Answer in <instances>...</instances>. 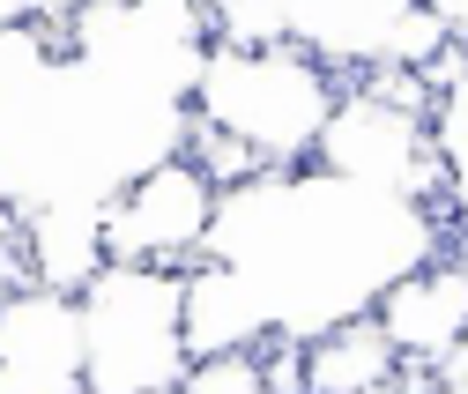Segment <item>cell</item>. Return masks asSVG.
<instances>
[{"instance_id": "1", "label": "cell", "mask_w": 468, "mask_h": 394, "mask_svg": "<svg viewBox=\"0 0 468 394\" xmlns=\"http://www.w3.org/2000/svg\"><path fill=\"white\" fill-rule=\"evenodd\" d=\"M439 216L417 194L335 179L320 164H282V172H253L246 186L216 194L208 246L230 261L246 283L268 298L275 335H305L365 313L409 261L439 253Z\"/></svg>"}, {"instance_id": "2", "label": "cell", "mask_w": 468, "mask_h": 394, "mask_svg": "<svg viewBox=\"0 0 468 394\" xmlns=\"http://www.w3.org/2000/svg\"><path fill=\"white\" fill-rule=\"evenodd\" d=\"M342 97V75L320 68L298 45H201L186 112L230 142H246L268 172L282 164H313V142Z\"/></svg>"}, {"instance_id": "3", "label": "cell", "mask_w": 468, "mask_h": 394, "mask_svg": "<svg viewBox=\"0 0 468 394\" xmlns=\"http://www.w3.org/2000/svg\"><path fill=\"white\" fill-rule=\"evenodd\" d=\"M82 394H179L186 372V268L104 261L75 291Z\"/></svg>"}, {"instance_id": "4", "label": "cell", "mask_w": 468, "mask_h": 394, "mask_svg": "<svg viewBox=\"0 0 468 394\" xmlns=\"http://www.w3.org/2000/svg\"><path fill=\"white\" fill-rule=\"evenodd\" d=\"M216 223V179L194 156H156L127 186L104 194V253L112 261H156V268H186L208 246Z\"/></svg>"}, {"instance_id": "5", "label": "cell", "mask_w": 468, "mask_h": 394, "mask_svg": "<svg viewBox=\"0 0 468 394\" xmlns=\"http://www.w3.org/2000/svg\"><path fill=\"white\" fill-rule=\"evenodd\" d=\"M0 394H82V305L75 291H0Z\"/></svg>"}, {"instance_id": "6", "label": "cell", "mask_w": 468, "mask_h": 394, "mask_svg": "<svg viewBox=\"0 0 468 394\" xmlns=\"http://www.w3.org/2000/svg\"><path fill=\"white\" fill-rule=\"evenodd\" d=\"M372 320L387 327L401 365H439L446 350H461L468 343V268H461V253L409 261L372 298Z\"/></svg>"}, {"instance_id": "7", "label": "cell", "mask_w": 468, "mask_h": 394, "mask_svg": "<svg viewBox=\"0 0 468 394\" xmlns=\"http://www.w3.org/2000/svg\"><path fill=\"white\" fill-rule=\"evenodd\" d=\"M275 8H282V37L298 52H313L335 75H365L387 68L394 30L417 16V0H275Z\"/></svg>"}, {"instance_id": "8", "label": "cell", "mask_w": 468, "mask_h": 394, "mask_svg": "<svg viewBox=\"0 0 468 394\" xmlns=\"http://www.w3.org/2000/svg\"><path fill=\"white\" fill-rule=\"evenodd\" d=\"M23 268L30 283H52V291H82L90 275L112 261L104 253V201H82V194H60V201H37L23 208Z\"/></svg>"}, {"instance_id": "9", "label": "cell", "mask_w": 468, "mask_h": 394, "mask_svg": "<svg viewBox=\"0 0 468 394\" xmlns=\"http://www.w3.org/2000/svg\"><path fill=\"white\" fill-rule=\"evenodd\" d=\"M394 372H401V350L387 343L372 305L305 335V387L313 394H394Z\"/></svg>"}, {"instance_id": "10", "label": "cell", "mask_w": 468, "mask_h": 394, "mask_svg": "<svg viewBox=\"0 0 468 394\" xmlns=\"http://www.w3.org/2000/svg\"><path fill=\"white\" fill-rule=\"evenodd\" d=\"M275 320H268V298L246 283L230 261L201 253L186 261V357L201 350H230V343H268Z\"/></svg>"}, {"instance_id": "11", "label": "cell", "mask_w": 468, "mask_h": 394, "mask_svg": "<svg viewBox=\"0 0 468 394\" xmlns=\"http://www.w3.org/2000/svg\"><path fill=\"white\" fill-rule=\"evenodd\" d=\"M179 394H268L261 343H230V350H201V357H186Z\"/></svg>"}, {"instance_id": "12", "label": "cell", "mask_w": 468, "mask_h": 394, "mask_svg": "<svg viewBox=\"0 0 468 394\" xmlns=\"http://www.w3.org/2000/svg\"><path fill=\"white\" fill-rule=\"evenodd\" d=\"M417 8H424V16H439V30L468 45V0H417Z\"/></svg>"}, {"instance_id": "13", "label": "cell", "mask_w": 468, "mask_h": 394, "mask_svg": "<svg viewBox=\"0 0 468 394\" xmlns=\"http://www.w3.org/2000/svg\"><path fill=\"white\" fill-rule=\"evenodd\" d=\"M23 23H45V0H0V30H23Z\"/></svg>"}, {"instance_id": "14", "label": "cell", "mask_w": 468, "mask_h": 394, "mask_svg": "<svg viewBox=\"0 0 468 394\" xmlns=\"http://www.w3.org/2000/svg\"><path fill=\"white\" fill-rule=\"evenodd\" d=\"M16 231H23V208H16V194H8V186H0V246H8Z\"/></svg>"}, {"instance_id": "15", "label": "cell", "mask_w": 468, "mask_h": 394, "mask_svg": "<svg viewBox=\"0 0 468 394\" xmlns=\"http://www.w3.org/2000/svg\"><path fill=\"white\" fill-rule=\"evenodd\" d=\"M461 268H468V239H461Z\"/></svg>"}]
</instances>
